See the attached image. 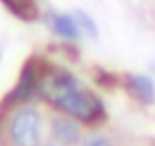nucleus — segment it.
<instances>
[{
	"mask_svg": "<svg viewBox=\"0 0 155 146\" xmlns=\"http://www.w3.org/2000/svg\"><path fill=\"white\" fill-rule=\"evenodd\" d=\"M39 94L62 114H68L80 123L91 126L103 119L101 98L66 71H46L39 75Z\"/></svg>",
	"mask_w": 155,
	"mask_h": 146,
	"instance_id": "obj_1",
	"label": "nucleus"
},
{
	"mask_svg": "<svg viewBox=\"0 0 155 146\" xmlns=\"http://www.w3.org/2000/svg\"><path fill=\"white\" fill-rule=\"evenodd\" d=\"M41 114L37 107L18 105L14 112L9 114L7 121V137H9L12 146H41Z\"/></svg>",
	"mask_w": 155,
	"mask_h": 146,
	"instance_id": "obj_2",
	"label": "nucleus"
},
{
	"mask_svg": "<svg viewBox=\"0 0 155 146\" xmlns=\"http://www.w3.org/2000/svg\"><path fill=\"white\" fill-rule=\"evenodd\" d=\"M50 135L59 146H73L80 141L82 130H80V121L68 114H57L50 121Z\"/></svg>",
	"mask_w": 155,
	"mask_h": 146,
	"instance_id": "obj_3",
	"label": "nucleus"
},
{
	"mask_svg": "<svg viewBox=\"0 0 155 146\" xmlns=\"http://www.w3.org/2000/svg\"><path fill=\"white\" fill-rule=\"evenodd\" d=\"M48 25L55 34H59L62 39H68V41H75L80 39V30H78L75 21H73L71 14H57V12H50L48 14Z\"/></svg>",
	"mask_w": 155,
	"mask_h": 146,
	"instance_id": "obj_4",
	"label": "nucleus"
},
{
	"mask_svg": "<svg viewBox=\"0 0 155 146\" xmlns=\"http://www.w3.org/2000/svg\"><path fill=\"white\" fill-rule=\"evenodd\" d=\"M126 85L130 89V94L135 98H139L141 103H155V85L150 78L146 75H128L126 78Z\"/></svg>",
	"mask_w": 155,
	"mask_h": 146,
	"instance_id": "obj_5",
	"label": "nucleus"
},
{
	"mask_svg": "<svg viewBox=\"0 0 155 146\" xmlns=\"http://www.w3.org/2000/svg\"><path fill=\"white\" fill-rule=\"evenodd\" d=\"M16 18H23V21H34L39 14V7H37V0H0Z\"/></svg>",
	"mask_w": 155,
	"mask_h": 146,
	"instance_id": "obj_6",
	"label": "nucleus"
},
{
	"mask_svg": "<svg viewBox=\"0 0 155 146\" xmlns=\"http://www.w3.org/2000/svg\"><path fill=\"white\" fill-rule=\"evenodd\" d=\"M71 16H73V21H75L78 30H80V37H87V39H96V34H98L96 23L91 21V16H89L87 12H71Z\"/></svg>",
	"mask_w": 155,
	"mask_h": 146,
	"instance_id": "obj_7",
	"label": "nucleus"
},
{
	"mask_svg": "<svg viewBox=\"0 0 155 146\" xmlns=\"http://www.w3.org/2000/svg\"><path fill=\"white\" fill-rule=\"evenodd\" d=\"M82 146H112V141L105 135H101V132H94V135H89L82 141Z\"/></svg>",
	"mask_w": 155,
	"mask_h": 146,
	"instance_id": "obj_8",
	"label": "nucleus"
},
{
	"mask_svg": "<svg viewBox=\"0 0 155 146\" xmlns=\"http://www.w3.org/2000/svg\"><path fill=\"white\" fill-rule=\"evenodd\" d=\"M48 146H55V144H48Z\"/></svg>",
	"mask_w": 155,
	"mask_h": 146,
	"instance_id": "obj_9",
	"label": "nucleus"
}]
</instances>
